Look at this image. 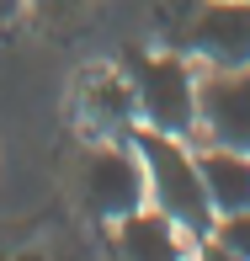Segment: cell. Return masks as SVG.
I'll list each match as a JSON object with an SVG mask.
<instances>
[{"instance_id": "obj_5", "label": "cell", "mask_w": 250, "mask_h": 261, "mask_svg": "<svg viewBox=\"0 0 250 261\" xmlns=\"http://www.w3.org/2000/svg\"><path fill=\"white\" fill-rule=\"evenodd\" d=\"M192 144H224L250 155V64L202 69L197 64V128Z\"/></svg>"}, {"instance_id": "obj_8", "label": "cell", "mask_w": 250, "mask_h": 261, "mask_svg": "<svg viewBox=\"0 0 250 261\" xmlns=\"http://www.w3.org/2000/svg\"><path fill=\"white\" fill-rule=\"evenodd\" d=\"M80 112H86V123L101 139H128L138 128V107H133L128 75H96L86 86V96H80Z\"/></svg>"}, {"instance_id": "obj_4", "label": "cell", "mask_w": 250, "mask_h": 261, "mask_svg": "<svg viewBox=\"0 0 250 261\" xmlns=\"http://www.w3.org/2000/svg\"><path fill=\"white\" fill-rule=\"evenodd\" d=\"M171 48H181L202 69L250 64V0H197L176 27Z\"/></svg>"}, {"instance_id": "obj_2", "label": "cell", "mask_w": 250, "mask_h": 261, "mask_svg": "<svg viewBox=\"0 0 250 261\" xmlns=\"http://www.w3.org/2000/svg\"><path fill=\"white\" fill-rule=\"evenodd\" d=\"M123 75L133 86L138 123L160 128V134H176V139H192V128H197V64L181 48H171V54H128Z\"/></svg>"}, {"instance_id": "obj_9", "label": "cell", "mask_w": 250, "mask_h": 261, "mask_svg": "<svg viewBox=\"0 0 250 261\" xmlns=\"http://www.w3.org/2000/svg\"><path fill=\"white\" fill-rule=\"evenodd\" d=\"M197 245H202L208 256L250 261V208H240V213H218V219H213V229L202 234Z\"/></svg>"}, {"instance_id": "obj_1", "label": "cell", "mask_w": 250, "mask_h": 261, "mask_svg": "<svg viewBox=\"0 0 250 261\" xmlns=\"http://www.w3.org/2000/svg\"><path fill=\"white\" fill-rule=\"evenodd\" d=\"M133 149L144 160V187H149V203L176 219V229L202 240L213 229V203H208V187H202V171H197V144L192 139H176V134H160V128H144L138 123L133 134Z\"/></svg>"}, {"instance_id": "obj_11", "label": "cell", "mask_w": 250, "mask_h": 261, "mask_svg": "<svg viewBox=\"0 0 250 261\" xmlns=\"http://www.w3.org/2000/svg\"><path fill=\"white\" fill-rule=\"evenodd\" d=\"M21 6H27V0H0V21H11V16L21 11Z\"/></svg>"}, {"instance_id": "obj_10", "label": "cell", "mask_w": 250, "mask_h": 261, "mask_svg": "<svg viewBox=\"0 0 250 261\" xmlns=\"http://www.w3.org/2000/svg\"><path fill=\"white\" fill-rule=\"evenodd\" d=\"M27 6L38 11V16H48V21H69L80 6H86V0H27Z\"/></svg>"}, {"instance_id": "obj_3", "label": "cell", "mask_w": 250, "mask_h": 261, "mask_svg": "<svg viewBox=\"0 0 250 261\" xmlns=\"http://www.w3.org/2000/svg\"><path fill=\"white\" fill-rule=\"evenodd\" d=\"M75 192L86 213L101 224H117L123 213L144 208L149 187H144V160H138L133 139H96L75 165Z\"/></svg>"}, {"instance_id": "obj_6", "label": "cell", "mask_w": 250, "mask_h": 261, "mask_svg": "<svg viewBox=\"0 0 250 261\" xmlns=\"http://www.w3.org/2000/svg\"><path fill=\"white\" fill-rule=\"evenodd\" d=\"M112 245L123 256H149V261H171V256H186V245H192V234L176 229V219H165L154 203L123 213V219L112 224Z\"/></svg>"}, {"instance_id": "obj_7", "label": "cell", "mask_w": 250, "mask_h": 261, "mask_svg": "<svg viewBox=\"0 0 250 261\" xmlns=\"http://www.w3.org/2000/svg\"><path fill=\"white\" fill-rule=\"evenodd\" d=\"M197 171H202V187H208L213 213H240V208H250V155H245V149L197 144Z\"/></svg>"}]
</instances>
